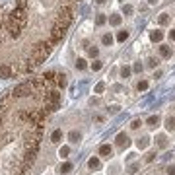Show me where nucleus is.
<instances>
[{
    "label": "nucleus",
    "mask_w": 175,
    "mask_h": 175,
    "mask_svg": "<svg viewBox=\"0 0 175 175\" xmlns=\"http://www.w3.org/2000/svg\"><path fill=\"white\" fill-rule=\"evenodd\" d=\"M97 2H99V4H105V2H107V0H97Z\"/></svg>",
    "instance_id": "nucleus-36"
},
{
    "label": "nucleus",
    "mask_w": 175,
    "mask_h": 175,
    "mask_svg": "<svg viewBox=\"0 0 175 175\" xmlns=\"http://www.w3.org/2000/svg\"><path fill=\"white\" fill-rule=\"evenodd\" d=\"M66 84V72L45 70L0 95V175L29 173L45 123L60 107Z\"/></svg>",
    "instance_id": "nucleus-2"
},
{
    "label": "nucleus",
    "mask_w": 175,
    "mask_h": 175,
    "mask_svg": "<svg viewBox=\"0 0 175 175\" xmlns=\"http://www.w3.org/2000/svg\"><path fill=\"white\" fill-rule=\"evenodd\" d=\"M161 37H163V33H161V31H158V29L150 33V39H152V41H161Z\"/></svg>",
    "instance_id": "nucleus-10"
},
{
    "label": "nucleus",
    "mask_w": 175,
    "mask_h": 175,
    "mask_svg": "<svg viewBox=\"0 0 175 175\" xmlns=\"http://www.w3.org/2000/svg\"><path fill=\"white\" fill-rule=\"evenodd\" d=\"M160 23H161V25H167V23H169V16H167L166 12L160 14Z\"/></svg>",
    "instance_id": "nucleus-14"
},
{
    "label": "nucleus",
    "mask_w": 175,
    "mask_h": 175,
    "mask_svg": "<svg viewBox=\"0 0 175 175\" xmlns=\"http://www.w3.org/2000/svg\"><path fill=\"white\" fill-rule=\"evenodd\" d=\"M148 144H150V138H138V142H136V146L142 150V148H146Z\"/></svg>",
    "instance_id": "nucleus-13"
},
{
    "label": "nucleus",
    "mask_w": 175,
    "mask_h": 175,
    "mask_svg": "<svg viewBox=\"0 0 175 175\" xmlns=\"http://www.w3.org/2000/svg\"><path fill=\"white\" fill-rule=\"evenodd\" d=\"M60 156H62V158H66V156H68V154H70V148L68 146H62V148H60Z\"/></svg>",
    "instance_id": "nucleus-20"
},
{
    "label": "nucleus",
    "mask_w": 175,
    "mask_h": 175,
    "mask_svg": "<svg viewBox=\"0 0 175 175\" xmlns=\"http://www.w3.org/2000/svg\"><path fill=\"white\" fill-rule=\"evenodd\" d=\"M60 136H62V132H60V130H55V132H53V136H51V140H53V142H59Z\"/></svg>",
    "instance_id": "nucleus-18"
},
{
    "label": "nucleus",
    "mask_w": 175,
    "mask_h": 175,
    "mask_svg": "<svg viewBox=\"0 0 175 175\" xmlns=\"http://www.w3.org/2000/svg\"><path fill=\"white\" fill-rule=\"evenodd\" d=\"M140 124H142V121H140V119H134V121H132V124H130V129H138Z\"/></svg>",
    "instance_id": "nucleus-24"
},
{
    "label": "nucleus",
    "mask_w": 175,
    "mask_h": 175,
    "mask_svg": "<svg viewBox=\"0 0 175 175\" xmlns=\"http://www.w3.org/2000/svg\"><path fill=\"white\" fill-rule=\"evenodd\" d=\"M167 175H175V167H173V166L167 167Z\"/></svg>",
    "instance_id": "nucleus-30"
},
{
    "label": "nucleus",
    "mask_w": 175,
    "mask_h": 175,
    "mask_svg": "<svg viewBox=\"0 0 175 175\" xmlns=\"http://www.w3.org/2000/svg\"><path fill=\"white\" fill-rule=\"evenodd\" d=\"M127 39H129V31H127V29H124V31H119V33H117V41H119V43H124Z\"/></svg>",
    "instance_id": "nucleus-7"
},
{
    "label": "nucleus",
    "mask_w": 175,
    "mask_h": 175,
    "mask_svg": "<svg viewBox=\"0 0 175 175\" xmlns=\"http://www.w3.org/2000/svg\"><path fill=\"white\" fill-rule=\"evenodd\" d=\"M109 23H111V25H119V23H121V16H111V18H109Z\"/></svg>",
    "instance_id": "nucleus-15"
},
{
    "label": "nucleus",
    "mask_w": 175,
    "mask_h": 175,
    "mask_svg": "<svg viewBox=\"0 0 175 175\" xmlns=\"http://www.w3.org/2000/svg\"><path fill=\"white\" fill-rule=\"evenodd\" d=\"M101 41H103V45H111V43H113V37H111V33H105Z\"/></svg>",
    "instance_id": "nucleus-16"
},
{
    "label": "nucleus",
    "mask_w": 175,
    "mask_h": 175,
    "mask_svg": "<svg viewBox=\"0 0 175 175\" xmlns=\"http://www.w3.org/2000/svg\"><path fill=\"white\" fill-rule=\"evenodd\" d=\"M160 55L163 56V59H169V56H171V49H169V47H166V45H161L160 47Z\"/></svg>",
    "instance_id": "nucleus-5"
},
{
    "label": "nucleus",
    "mask_w": 175,
    "mask_h": 175,
    "mask_svg": "<svg viewBox=\"0 0 175 175\" xmlns=\"http://www.w3.org/2000/svg\"><path fill=\"white\" fill-rule=\"evenodd\" d=\"M123 12H124V14H127V16H129V14H132V6H130V4L123 6Z\"/></svg>",
    "instance_id": "nucleus-23"
},
{
    "label": "nucleus",
    "mask_w": 175,
    "mask_h": 175,
    "mask_svg": "<svg viewBox=\"0 0 175 175\" xmlns=\"http://www.w3.org/2000/svg\"><path fill=\"white\" fill-rule=\"evenodd\" d=\"M146 90H148V82H146V80L138 82V92H146Z\"/></svg>",
    "instance_id": "nucleus-19"
},
{
    "label": "nucleus",
    "mask_w": 175,
    "mask_h": 175,
    "mask_svg": "<svg viewBox=\"0 0 175 175\" xmlns=\"http://www.w3.org/2000/svg\"><path fill=\"white\" fill-rule=\"evenodd\" d=\"M70 169H72V163H64V166L60 167V171H62V173H68Z\"/></svg>",
    "instance_id": "nucleus-22"
},
{
    "label": "nucleus",
    "mask_w": 175,
    "mask_h": 175,
    "mask_svg": "<svg viewBox=\"0 0 175 175\" xmlns=\"http://www.w3.org/2000/svg\"><path fill=\"white\" fill-rule=\"evenodd\" d=\"M134 70H136V72H142V64H140V62H136V64H134Z\"/></svg>",
    "instance_id": "nucleus-29"
},
{
    "label": "nucleus",
    "mask_w": 175,
    "mask_h": 175,
    "mask_svg": "<svg viewBox=\"0 0 175 175\" xmlns=\"http://www.w3.org/2000/svg\"><path fill=\"white\" fill-rule=\"evenodd\" d=\"M154 158H156V154H154V152L146 154V161H154Z\"/></svg>",
    "instance_id": "nucleus-28"
},
{
    "label": "nucleus",
    "mask_w": 175,
    "mask_h": 175,
    "mask_svg": "<svg viewBox=\"0 0 175 175\" xmlns=\"http://www.w3.org/2000/svg\"><path fill=\"white\" fill-rule=\"evenodd\" d=\"M101 62H99V60H95V62H93V64H92V70H99V68H101Z\"/></svg>",
    "instance_id": "nucleus-26"
},
{
    "label": "nucleus",
    "mask_w": 175,
    "mask_h": 175,
    "mask_svg": "<svg viewBox=\"0 0 175 175\" xmlns=\"http://www.w3.org/2000/svg\"><path fill=\"white\" fill-rule=\"evenodd\" d=\"M97 25H103V23H105V16H97Z\"/></svg>",
    "instance_id": "nucleus-27"
},
{
    "label": "nucleus",
    "mask_w": 175,
    "mask_h": 175,
    "mask_svg": "<svg viewBox=\"0 0 175 175\" xmlns=\"http://www.w3.org/2000/svg\"><path fill=\"white\" fill-rule=\"evenodd\" d=\"M76 66H78L80 70H82V68H86V60H82V59H80V60H76Z\"/></svg>",
    "instance_id": "nucleus-25"
},
{
    "label": "nucleus",
    "mask_w": 175,
    "mask_h": 175,
    "mask_svg": "<svg viewBox=\"0 0 175 175\" xmlns=\"http://www.w3.org/2000/svg\"><path fill=\"white\" fill-rule=\"evenodd\" d=\"M111 154H113V148H111L109 144H103V146L99 148V156H103V158H111Z\"/></svg>",
    "instance_id": "nucleus-3"
},
{
    "label": "nucleus",
    "mask_w": 175,
    "mask_h": 175,
    "mask_svg": "<svg viewBox=\"0 0 175 175\" xmlns=\"http://www.w3.org/2000/svg\"><path fill=\"white\" fill-rule=\"evenodd\" d=\"M103 90H105V84H103V82H99V84L95 86V93H101Z\"/></svg>",
    "instance_id": "nucleus-21"
},
{
    "label": "nucleus",
    "mask_w": 175,
    "mask_h": 175,
    "mask_svg": "<svg viewBox=\"0 0 175 175\" xmlns=\"http://www.w3.org/2000/svg\"><path fill=\"white\" fill-rule=\"evenodd\" d=\"M136 169H138V166H130V171H129V173H136Z\"/></svg>",
    "instance_id": "nucleus-33"
},
{
    "label": "nucleus",
    "mask_w": 175,
    "mask_h": 175,
    "mask_svg": "<svg viewBox=\"0 0 175 175\" xmlns=\"http://www.w3.org/2000/svg\"><path fill=\"white\" fill-rule=\"evenodd\" d=\"M148 64H150V66H156L158 60H156V59H150V60H148Z\"/></svg>",
    "instance_id": "nucleus-31"
},
{
    "label": "nucleus",
    "mask_w": 175,
    "mask_h": 175,
    "mask_svg": "<svg viewBox=\"0 0 175 175\" xmlns=\"http://www.w3.org/2000/svg\"><path fill=\"white\" fill-rule=\"evenodd\" d=\"M117 144H119V146H129L130 140H129V136H127L124 132H121V134H117Z\"/></svg>",
    "instance_id": "nucleus-4"
},
{
    "label": "nucleus",
    "mask_w": 175,
    "mask_h": 175,
    "mask_svg": "<svg viewBox=\"0 0 175 175\" xmlns=\"http://www.w3.org/2000/svg\"><path fill=\"white\" fill-rule=\"evenodd\" d=\"M121 76H123V78H129L130 76V68L129 66H123V68H121Z\"/></svg>",
    "instance_id": "nucleus-17"
},
{
    "label": "nucleus",
    "mask_w": 175,
    "mask_h": 175,
    "mask_svg": "<svg viewBox=\"0 0 175 175\" xmlns=\"http://www.w3.org/2000/svg\"><path fill=\"white\" fill-rule=\"evenodd\" d=\"M158 124H160V117H158V115H152L150 119H148V127H152V129H156Z\"/></svg>",
    "instance_id": "nucleus-6"
},
{
    "label": "nucleus",
    "mask_w": 175,
    "mask_h": 175,
    "mask_svg": "<svg viewBox=\"0 0 175 175\" xmlns=\"http://www.w3.org/2000/svg\"><path fill=\"white\" fill-rule=\"evenodd\" d=\"M80 138H82V136H80V132H76V130H72V132H70V142H72V144H78Z\"/></svg>",
    "instance_id": "nucleus-8"
},
{
    "label": "nucleus",
    "mask_w": 175,
    "mask_h": 175,
    "mask_svg": "<svg viewBox=\"0 0 175 175\" xmlns=\"http://www.w3.org/2000/svg\"><path fill=\"white\" fill-rule=\"evenodd\" d=\"M90 55H92V56L97 55V49H95V47H92V49H90Z\"/></svg>",
    "instance_id": "nucleus-32"
},
{
    "label": "nucleus",
    "mask_w": 175,
    "mask_h": 175,
    "mask_svg": "<svg viewBox=\"0 0 175 175\" xmlns=\"http://www.w3.org/2000/svg\"><path fill=\"white\" fill-rule=\"evenodd\" d=\"M148 4H158V0H148Z\"/></svg>",
    "instance_id": "nucleus-35"
},
{
    "label": "nucleus",
    "mask_w": 175,
    "mask_h": 175,
    "mask_svg": "<svg viewBox=\"0 0 175 175\" xmlns=\"http://www.w3.org/2000/svg\"><path fill=\"white\" fill-rule=\"evenodd\" d=\"M166 127H167V130H175V117H167Z\"/></svg>",
    "instance_id": "nucleus-11"
},
{
    "label": "nucleus",
    "mask_w": 175,
    "mask_h": 175,
    "mask_svg": "<svg viewBox=\"0 0 175 175\" xmlns=\"http://www.w3.org/2000/svg\"><path fill=\"white\" fill-rule=\"evenodd\" d=\"M88 166H90V169H97V167H99V160H97V158H92V160L88 161Z\"/></svg>",
    "instance_id": "nucleus-12"
},
{
    "label": "nucleus",
    "mask_w": 175,
    "mask_h": 175,
    "mask_svg": "<svg viewBox=\"0 0 175 175\" xmlns=\"http://www.w3.org/2000/svg\"><path fill=\"white\" fill-rule=\"evenodd\" d=\"M156 140H158V146H160V148H167V138L163 136V134H160Z\"/></svg>",
    "instance_id": "nucleus-9"
},
{
    "label": "nucleus",
    "mask_w": 175,
    "mask_h": 175,
    "mask_svg": "<svg viewBox=\"0 0 175 175\" xmlns=\"http://www.w3.org/2000/svg\"><path fill=\"white\" fill-rule=\"evenodd\" d=\"M80 0H0V78L35 72L74 23Z\"/></svg>",
    "instance_id": "nucleus-1"
},
{
    "label": "nucleus",
    "mask_w": 175,
    "mask_h": 175,
    "mask_svg": "<svg viewBox=\"0 0 175 175\" xmlns=\"http://www.w3.org/2000/svg\"><path fill=\"white\" fill-rule=\"evenodd\" d=\"M169 39H171V41H175V29H173V31H169Z\"/></svg>",
    "instance_id": "nucleus-34"
}]
</instances>
